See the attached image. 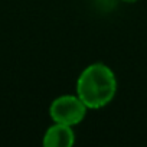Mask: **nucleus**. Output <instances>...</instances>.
Returning a JSON list of instances; mask_svg holds the SVG:
<instances>
[{
	"mask_svg": "<svg viewBox=\"0 0 147 147\" xmlns=\"http://www.w3.org/2000/svg\"><path fill=\"white\" fill-rule=\"evenodd\" d=\"M115 92V74L105 63H91L80 74L77 81V95L84 101L88 110H100L108 105L114 100Z\"/></svg>",
	"mask_w": 147,
	"mask_h": 147,
	"instance_id": "nucleus-1",
	"label": "nucleus"
},
{
	"mask_svg": "<svg viewBox=\"0 0 147 147\" xmlns=\"http://www.w3.org/2000/svg\"><path fill=\"white\" fill-rule=\"evenodd\" d=\"M121 2H124V3H137L138 0H121Z\"/></svg>",
	"mask_w": 147,
	"mask_h": 147,
	"instance_id": "nucleus-4",
	"label": "nucleus"
},
{
	"mask_svg": "<svg viewBox=\"0 0 147 147\" xmlns=\"http://www.w3.org/2000/svg\"><path fill=\"white\" fill-rule=\"evenodd\" d=\"M75 143V133L71 125L55 123L43 134L42 144L45 147H71Z\"/></svg>",
	"mask_w": 147,
	"mask_h": 147,
	"instance_id": "nucleus-3",
	"label": "nucleus"
},
{
	"mask_svg": "<svg viewBox=\"0 0 147 147\" xmlns=\"http://www.w3.org/2000/svg\"><path fill=\"white\" fill-rule=\"evenodd\" d=\"M88 107L78 95H61L51 102L49 115L53 123L78 125L87 115Z\"/></svg>",
	"mask_w": 147,
	"mask_h": 147,
	"instance_id": "nucleus-2",
	"label": "nucleus"
}]
</instances>
